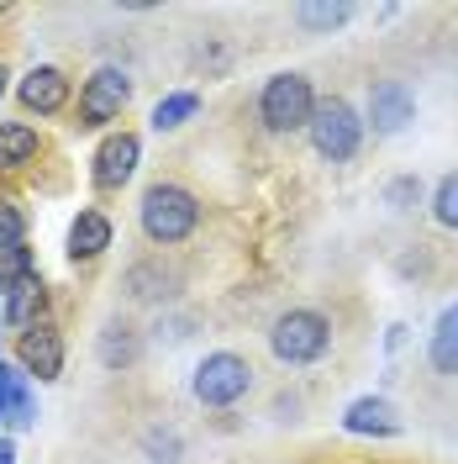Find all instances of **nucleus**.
<instances>
[{"label": "nucleus", "mask_w": 458, "mask_h": 464, "mask_svg": "<svg viewBox=\"0 0 458 464\" xmlns=\"http://www.w3.org/2000/svg\"><path fill=\"white\" fill-rule=\"evenodd\" d=\"M138 222H143L148 243L174 248V243H185L190 232L201 227V201L185 185H153L143 196V206H138Z\"/></svg>", "instance_id": "f257e3e1"}, {"label": "nucleus", "mask_w": 458, "mask_h": 464, "mask_svg": "<svg viewBox=\"0 0 458 464\" xmlns=\"http://www.w3.org/2000/svg\"><path fill=\"white\" fill-rule=\"evenodd\" d=\"M269 348H274V359L290 364V370H301V364H316L327 348H332V322L311 312V306H290L274 317L269 327Z\"/></svg>", "instance_id": "f03ea898"}, {"label": "nucleus", "mask_w": 458, "mask_h": 464, "mask_svg": "<svg viewBox=\"0 0 458 464\" xmlns=\"http://www.w3.org/2000/svg\"><path fill=\"white\" fill-rule=\"evenodd\" d=\"M311 111H316V90H311V80L295 74V69L274 74V80L263 85V95H258V116H263L269 132H306V127H311Z\"/></svg>", "instance_id": "7ed1b4c3"}, {"label": "nucleus", "mask_w": 458, "mask_h": 464, "mask_svg": "<svg viewBox=\"0 0 458 464\" xmlns=\"http://www.w3.org/2000/svg\"><path fill=\"white\" fill-rule=\"evenodd\" d=\"M311 148L321 153V159H332V164H343V159H353L358 153V143H364V121H358V111L348 106L343 95H327V101H316L311 111Z\"/></svg>", "instance_id": "20e7f679"}, {"label": "nucleus", "mask_w": 458, "mask_h": 464, "mask_svg": "<svg viewBox=\"0 0 458 464\" xmlns=\"http://www.w3.org/2000/svg\"><path fill=\"white\" fill-rule=\"evenodd\" d=\"M248 385H253V364L243 359V353H205L201 364H196V380H190V391H196V401L201 406H232L248 396Z\"/></svg>", "instance_id": "39448f33"}, {"label": "nucleus", "mask_w": 458, "mask_h": 464, "mask_svg": "<svg viewBox=\"0 0 458 464\" xmlns=\"http://www.w3.org/2000/svg\"><path fill=\"white\" fill-rule=\"evenodd\" d=\"M127 101H132V80L116 63L95 69L85 80V90H80V127H106V121H116V116L127 111Z\"/></svg>", "instance_id": "423d86ee"}, {"label": "nucleus", "mask_w": 458, "mask_h": 464, "mask_svg": "<svg viewBox=\"0 0 458 464\" xmlns=\"http://www.w3.org/2000/svg\"><path fill=\"white\" fill-rule=\"evenodd\" d=\"M138 159H143L138 132H111L106 143L95 148V169H90L95 190H121V185L132 179V169H138Z\"/></svg>", "instance_id": "0eeeda50"}, {"label": "nucleus", "mask_w": 458, "mask_h": 464, "mask_svg": "<svg viewBox=\"0 0 458 464\" xmlns=\"http://www.w3.org/2000/svg\"><path fill=\"white\" fill-rule=\"evenodd\" d=\"M16 359H22V370L37 380H58L63 375V333H58L53 322H37L22 333V343H16Z\"/></svg>", "instance_id": "6e6552de"}, {"label": "nucleus", "mask_w": 458, "mask_h": 464, "mask_svg": "<svg viewBox=\"0 0 458 464\" xmlns=\"http://www.w3.org/2000/svg\"><path fill=\"white\" fill-rule=\"evenodd\" d=\"M416 116V95L406 90V80H379V85L369 90V121L379 138H396V132H406V121Z\"/></svg>", "instance_id": "1a4fd4ad"}, {"label": "nucleus", "mask_w": 458, "mask_h": 464, "mask_svg": "<svg viewBox=\"0 0 458 464\" xmlns=\"http://www.w3.org/2000/svg\"><path fill=\"white\" fill-rule=\"evenodd\" d=\"M16 101H22L27 111H37V116L63 111V106H69V74H63V69H53V63H37V69H27V74H22Z\"/></svg>", "instance_id": "9d476101"}, {"label": "nucleus", "mask_w": 458, "mask_h": 464, "mask_svg": "<svg viewBox=\"0 0 458 464\" xmlns=\"http://www.w3.org/2000/svg\"><path fill=\"white\" fill-rule=\"evenodd\" d=\"M0 422H11L16 433H27L32 422H37L32 375L27 370H16V364H5V359H0Z\"/></svg>", "instance_id": "9b49d317"}, {"label": "nucleus", "mask_w": 458, "mask_h": 464, "mask_svg": "<svg viewBox=\"0 0 458 464\" xmlns=\"http://www.w3.org/2000/svg\"><path fill=\"white\" fill-rule=\"evenodd\" d=\"M343 428L358 438H396L401 433V411L385 401V396H364L343 411Z\"/></svg>", "instance_id": "f8f14e48"}, {"label": "nucleus", "mask_w": 458, "mask_h": 464, "mask_svg": "<svg viewBox=\"0 0 458 464\" xmlns=\"http://www.w3.org/2000/svg\"><path fill=\"white\" fill-rule=\"evenodd\" d=\"M106 248H111V217L90 206V211L74 217V227H69V259L90 264V259H100Z\"/></svg>", "instance_id": "ddd939ff"}, {"label": "nucleus", "mask_w": 458, "mask_h": 464, "mask_svg": "<svg viewBox=\"0 0 458 464\" xmlns=\"http://www.w3.org/2000/svg\"><path fill=\"white\" fill-rule=\"evenodd\" d=\"M174 285H179V275H174L164 259H143L127 269V280H121V290L132 295V301H169Z\"/></svg>", "instance_id": "4468645a"}, {"label": "nucleus", "mask_w": 458, "mask_h": 464, "mask_svg": "<svg viewBox=\"0 0 458 464\" xmlns=\"http://www.w3.org/2000/svg\"><path fill=\"white\" fill-rule=\"evenodd\" d=\"M43 312H48V285L32 275V280H22V285L5 290V327H37L43 322Z\"/></svg>", "instance_id": "2eb2a0df"}, {"label": "nucleus", "mask_w": 458, "mask_h": 464, "mask_svg": "<svg viewBox=\"0 0 458 464\" xmlns=\"http://www.w3.org/2000/svg\"><path fill=\"white\" fill-rule=\"evenodd\" d=\"M37 127L27 121H0V169H27L37 159Z\"/></svg>", "instance_id": "dca6fc26"}, {"label": "nucleus", "mask_w": 458, "mask_h": 464, "mask_svg": "<svg viewBox=\"0 0 458 464\" xmlns=\"http://www.w3.org/2000/svg\"><path fill=\"white\" fill-rule=\"evenodd\" d=\"M427 364L437 375L458 380V306H448L443 322H437V333H432V343H427Z\"/></svg>", "instance_id": "f3484780"}, {"label": "nucleus", "mask_w": 458, "mask_h": 464, "mask_svg": "<svg viewBox=\"0 0 458 464\" xmlns=\"http://www.w3.org/2000/svg\"><path fill=\"white\" fill-rule=\"evenodd\" d=\"M138 327L132 322H106V333H100V364L106 370H127V364H138Z\"/></svg>", "instance_id": "a211bd4d"}, {"label": "nucleus", "mask_w": 458, "mask_h": 464, "mask_svg": "<svg viewBox=\"0 0 458 464\" xmlns=\"http://www.w3.org/2000/svg\"><path fill=\"white\" fill-rule=\"evenodd\" d=\"M196 111H201V95H196V90L164 95V101L153 106V127H158V132H174V127H185V121H190Z\"/></svg>", "instance_id": "6ab92c4d"}, {"label": "nucleus", "mask_w": 458, "mask_h": 464, "mask_svg": "<svg viewBox=\"0 0 458 464\" xmlns=\"http://www.w3.org/2000/svg\"><path fill=\"white\" fill-rule=\"evenodd\" d=\"M295 22L306 32H332L343 22H353V5H295Z\"/></svg>", "instance_id": "aec40b11"}, {"label": "nucleus", "mask_w": 458, "mask_h": 464, "mask_svg": "<svg viewBox=\"0 0 458 464\" xmlns=\"http://www.w3.org/2000/svg\"><path fill=\"white\" fill-rule=\"evenodd\" d=\"M432 217H437V227L458 232V169L437 179V190H432Z\"/></svg>", "instance_id": "412c9836"}, {"label": "nucleus", "mask_w": 458, "mask_h": 464, "mask_svg": "<svg viewBox=\"0 0 458 464\" xmlns=\"http://www.w3.org/2000/svg\"><path fill=\"white\" fill-rule=\"evenodd\" d=\"M32 275H37V259H32L27 243H22V248H5V254H0V290L22 285V280H32Z\"/></svg>", "instance_id": "4be33fe9"}, {"label": "nucleus", "mask_w": 458, "mask_h": 464, "mask_svg": "<svg viewBox=\"0 0 458 464\" xmlns=\"http://www.w3.org/2000/svg\"><path fill=\"white\" fill-rule=\"evenodd\" d=\"M22 243H27V211L16 201H0V254L22 248Z\"/></svg>", "instance_id": "5701e85b"}, {"label": "nucleus", "mask_w": 458, "mask_h": 464, "mask_svg": "<svg viewBox=\"0 0 458 464\" xmlns=\"http://www.w3.org/2000/svg\"><path fill=\"white\" fill-rule=\"evenodd\" d=\"M416 201H422V179H416V174H401V179L385 185V206H390V211H411Z\"/></svg>", "instance_id": "b1692460"}, {"label": "nucleus", "mask_w": 458, "mask_h": 464, "mask_svg": "<svg viewBox=\"0 0 458 464\" xmlns=\"http://www.w3.org/2000/svg\"><path fill=\"white\" fill-rule=\"evenodd\" d=\"M148 454L153 464H179V433H148Z\"/></svg>", "instance_id": "393cba45"}, {"label": "nucleus", "mask_w": 458, "mask_h": 464, "mask_svg": "<svg viewBox=\"0 0 458 464\" xmlns=\"http://www.w3.org/2000/svg\"><path fill=\"white\" fill-rule=\"evenodd\" d=\"M16 459V449H11V438H0V464H11Z\"/></svg>", "instance_id": "a878e982"}, {"label": "nucleus", "mask_w": 458, "mask_h": 464, "mask_svg": "<svg viewBox=\"0 0 458 464\" xmlns=\"http://www.w3.org/2000/svg\"><path fill=\"white\" fill-rule=\"evenodd\" d=\"M5 80H11V74H5V63H0V95H5Z\"/></svg>", "instance_id": "bb28decb"}]
</instances>
